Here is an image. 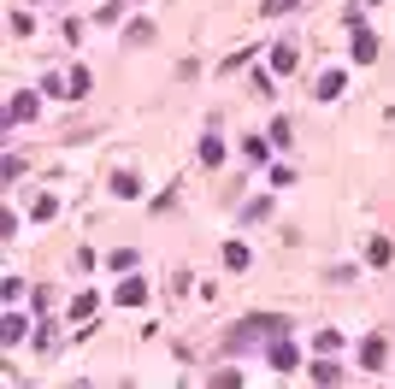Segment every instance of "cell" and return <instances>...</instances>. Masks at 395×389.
Returning a JSON list of instances; mask_svg holds the SVG:
<instances>
[{
	"label": "cell",
	"instance_id": "obj_1",
	"mask_svg": "<svg viewBox=\"0 0 395 389\" xmlns=\"http://www.w3.org/2000/svg\"><path fill=\"white\" fill-rule=\"evenodd\" d=\"M36 118V95H12L6 100V124H30Z\"/></svg>",
	"mask_w": 395,
	"mask_h": 389
},
{
	"label": "cell",
	"instance_id": "obj_2",
	"mask_svg": "<svg viewBox=\"0 0 395 389\" xmlns=\"http://www.w3.org/2000/svg\"><path fill=\"white\" fill-rule=\"evenodd\" d=\"M360 366H366V371H384V336H366V342H360Z\"/></svg>",
	"mask_w": 395,
	"mask_h": 389
},
{
	"label": "cell",
	"instance_id": "obj_3",
	"mask_svg": "<svg viewBox=\"0 0 395 389\" xmlns=\"http://www.w3.org/2000/svg\"><path fill=\"white\" fill-rule=\"evenodd\" d=\"M112 301H119V307H142V301H147V283L124 277V283H119V295H112Z\"/></svg>",
	"mask_w": 395,
	"mask_h": 389
},
{
	"label": "cell",
	"instance_id": "obj_4",
	"mask_svg": "<svg viewBox=\"0 0 395 389\" xmlns=\"http://www.w3.org/2000/svg\"><path fill=\"white\" fill-rule=\"evenodd\" d=\"M295 59H301V54H295V42H277V47H272V71H284V77H289V71H295Z\"/></svg>",
	"mask_w": 395,
	"mask_h": 389
},
{
	"label": "cell",
	"instance_id": "obj_5",
	"mask_svg": "<svg viewBox=\"0 0 395 389\" xmlns=\"http://www.w3.org/2000/svg\"><path fill=\"white\" fill-rule=\"evenodd\" d=\"M312 95H319V100H336V95H342V71H324L319 83H312Z\"/></svg>",
	"mask_w": 395,
	"mask_h": 389
},
{
	"label": "cell",
	"instance_id": "obj_6",
	"mask_svg": "<svg viewBox=\"0 0 395 389\" xmlns=\"http://www.w3.org/2000/svg\"><path fill=\"white\" fill-rule=\"evenodd\" d=\"M354 59H360V65H366V59H377V42L366 36V24H360V30H354Z\"/></svg>",
	"mask_w": 395,
	"mask_h": 389
},
{
	"label": "cell",
	"instance_id": "obj_7",
	"mask_svg": "<svg viewBox=\"0 0 395 389\" xmlns=\"http://www.w3.org/2000/svg\"><path fill=\"white\" fill-rule=\"evenodd\" d=\"M24 330H30L24 318H18V313H6V325H0V342H24Z\"/></svg>",
	"mask_w": 395,
	"mask_h": 389
},
{
	"label": "cell",
	"instance_id": "obj_8",
	"mask_svg": "<svg viewBox=\"0 0 395 389\" xmlns=\"http://www.w3.org/2000/svg\"><path fill=\"white\" fill-rule=\"evenodd\" d=\"M272 366H277V371H289V366H301V354H295L289 342H277V348H272Z\"/></svg>",
	"mask_w": 395,
	"mask_h": 389
},
{
	"label": "cell",
	"instance_id": "obj_9",
	"mask_svg": "<svg viewBox=\"0 0 395 389\" xmlns=\"http://www.w3.org/2000/svg\"><path fill=\"white\" fill-rule=\"evenodd\" d=\"M366 265H389V242H384V236H372V242H366Z\"/></svg>",
	"mask_w": 395,
	"mask_h": 389
},
{
	"label": "cell",
	"instance_id": "obj_10",
	"mask_svg": "<svg viewBox=\"0 0 395 389\" xmlns=\"http://www.w3.org/2000/svg\"><path fill=\"white\" fill-rule=\"evenodd\" d=\"M107 265H112V272H136V248H112Z\"/></svg>",
	"mask_w": 395,
	"mask_h": 389
},
{
	"label": "cell",
	"instance_id": "obj_11",
	"mask_svg": "<svg viewBox=\"0 0 395 389\" xmlns=\"http://www.w3.org/2000/svg\"><path fill=\"white\" fill-rule=\"evenodd\" d=\"M224 265H230V272H242V265H248V248H242V242H224Z\"/></svg>",
	"mask_w": 395,
	"mask_h": 389
},
{
	"label": "cell",
	"instance_id": "obj_12",
	"mask_svg": "<svg viewBox=\"0 0 395 389\" xmlns=\"http://www.w3.org/2000/svg\"><path fill=\"white\" fill-rule=\"evenodd\" d=\"M224 160V148H219V136H201V165H219Z\"/></svg>",
	"mask_w": 395,
	"mask_h": 389
},
{
	"label": "cell",
	"instance_id": "obj_13",
	"mask_svg": "<svg viewBox=\"0 0 395 389\" xmlns=\"http://www.w3.org/2000/svg\"><path fill=\"white\" fill-rule=\"evenodd\" d=\"M65 95H89V71H83V65H77V71L65 77Z\"/></svg>",
	"mask_w": 395,
	"mask_h": 389
},
{
	"label": "cell",
	"instance_id": "obj_14",
	"mask_svg": "<svg viewBox=\"0 0 395 389\" xmlns=\"http://www.w3.org/2000/svg\"><path fill=\"white\" fill-rule=\"evenodd\" d=\"M248 160H254V165H266V160H272V148L260 142V136H248Z\"/></svg>",
	"mask_w": 395,
	"mask_h": 389
}]
</instances>
